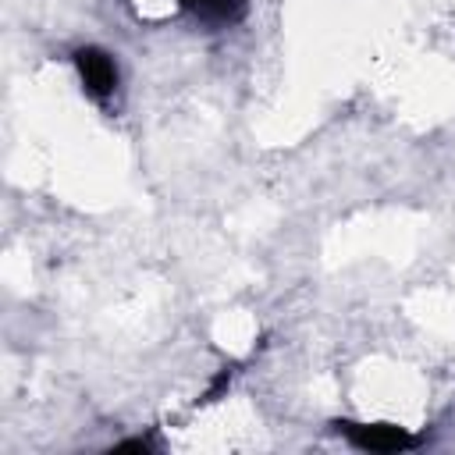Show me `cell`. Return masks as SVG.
Returning a JSON list of instances; mask_svg holds the SVG:
<instances>
[{
    "label": "cell",
    "mask_w": 455,
    "mask_h": 455,
    "mask_svg": "<svg viewBox=\"0 0 455 455\" xmlns=\"http://www.w3.org/2000/svg\"><path fill=\"white\" fill-rule=\"evenodd\" d=\"M348 444L363 448V451H380V455H391V451H409L419 444L416 434H409L405 427H395V423H355V419H334L331 423Z\"/></svg>",
    "instance_id": "cell-1"
},
{
    "label": "cell",
    "mask_w": 455,
    "mask_h": 455,
    "mask_svg": "<svg viewBox=\"0 0 455 455\" xmlns=\"http://www.w3.org/2000/svg\"><path fill=\"white\" fill-rule=\"evenodd\" d=\"M71 60H75V71L82 78V89L96 103H107L117 89V60L100 46H78L71 53Z\"/></svg>",
    "instance_id": "cell-2"
},
{
    "label": "cell",
    "mask_w": 455,
    "mask_h": 455,
    "mask_svg": "<svg viewBox=\"0 0 455 455\" xmlns=\"http://www.w3.org/2000/svg\"><path fill=\"white\" fill-rule=\"evenodd\" d=\"M231 377H235V366H220V373L210 380V387H206V395H203V402H217V395L231 384Z\"/></svg>",
    "instance_id": "cell-4"
},
{
    "label": "cell",
    "mask_w": 455,
    "mask_h": 455,
    "mask_svg": "<svg viewBox=\"0 0 455 455\" xmlns=\"http://www.w3.org/2000/svg\"><path fill=\"white\" fill-rule=\"evenodd\" d=\"M117 451H153V441L149 437H132V441L117 444Z\"/></svg>",
    "instance_id": "cell-5"
},
{
    "label": "cell",
    "mask_w": 455,
    "mask_h": 455,
    "mask_svg": "<svg viewBox=\"0 0 455 455\" xmlns=\"http://www.w3.org/2000/svg\"><path fill=\"white\" fill-rule=\"evenodd\" d=\"M178 4L206 21H238L245 14V0H178Z\"/></svg>",
    "instance_id": "cell-3"
}]
</instances>
